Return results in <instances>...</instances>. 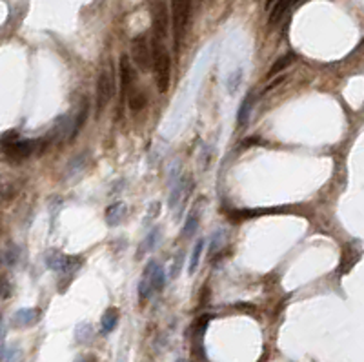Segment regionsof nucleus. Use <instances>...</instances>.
Here are the masks:
<instances>
[{
	"mask_svg": "<svg viewBox=\"0 0 364 362\" xmlns=\"http://www.w3.org/2000/svg\"><path fill=\"white\" fill-rule=\"evenodd\" d=\"M152 68L155 71V80L160 93H168L171 80V58L166 45L158 39L152 40Z\"/></svg>",
	"mask_w": 364,
	"mask_h": 362,
	"instance_id": "1",
	"label": "nucleus"
},
{
	"mask_svg": "<svg viewBox=\"0 0 364 362\" xmlns=\"http://www.w3.org/2000/svg\"><path fill=\"white\" fill-rule=\"evenodd\" d=\"M193 0H171V22H173V40L175 49H179L188 31Z\"/></svg>",
	"mask_w": 364,
	"mask_h": 362,
	"instance_id": "2",
	"label": "nucleus"
},
{
	"mask_svg": "<svg viewBox=\"0 0 364 362\" xmlns=\"http://www.w3.org/2000/svg\"><path fill=\"white\" fill-rule=\"evenodd\" d=\"M131 58L140 71H148L152 68V45L148 44L144 35H139L131 40Z\"/></svg>",
	"mask_w": 364,
	"mask_h": 362,
	"instance_id": "3",
	"label": "nucleus"
},
{
	"mask_svg": "<svg viewBox=\"0 0 364 362\" xmlns=\"http://www.w3.org/2000/svg\"><path fill=\"white\" fill-rule=\"evenodd\" d=\"M115 90V82H113V75L107 69H102L97 80V117L102 113V109H106L113 96Z\"/></svg>",
	"mask_w": 364,
	"mask_h": 362,
	"instance_id": "4",
	"label": "nucleus"
},
{
	"mask_svg": "<svg viewBox=\"0 0 364 362\" xmlns=\"http://www.w3.org/2000/svg\"><path fill=\"white\" fill-rule=\"evenodd\" d=\"M46 264H48L50 270L60 273V275H71L75 270H79L80 259L62 253H50L46 257Z\"/></svg>",
	"mask_w": 364,
	"mask_h": 362,
	"instance_id": "5",
	"label": "nucleus"
},
{
	"mask_svg": "<svg viewBox=\"0 0 364 362\" xmlns=\"http://www.w3.org/2000/svg\"><path fill=\"white\" fill-rule=\"evenodd\" d=\"M153 29H155V39H164L168 35V26H169V13L168 6L164 0H157L153 4Z\"/></svg>",
	"mask_w": 364,
	"mask_h": 362,
	"instance_id": "6",
	"label": "nucleus"
},
{
	"mask_svg": "<svg viewBox=\"0 0 364 362\" xmlns=\"http://www.w3.org/2000/svg\"><path fill=\"white\" fill-rule=\"evenodd\" d=\"M2 146H4V153H6L9 159L22 160L35 151L37 140H13V142H6Z\"/></svg>",
	"mask_w": 364,
	"mask_h": 362,
	"instance_id": "7",
	"label": "nucleus"
},
{
	"mask_svg": "<svg viewBox=\"0 0 364 362\" xmlns=\"http://www.w3.org/2000/svg\"><path fill=\"white\" fill-rule=\"evenodd\" d=\"M118 79H120V93H122V98H124L129 90V86H131V82H133V68H131L128 55H122V58H120Z\"/></svg>",
	"mask_w": 364,
	"mask_h": 362,
	"instance_id": "8",
	"label": "nucleus"
},
{
	"mask_svg": "<svg viewBox=\"0 0 364 362\" xmlns=\"http://www.w3.org/2000/svg\"><path fill=\"white\" fill-rule=\"evenodd\" d=\"M40 312L37 308H24V310H18L15 315H13V324L15 326H20V328H26V326H33V324L39 322Z\"/></svg>",
	"mask_w": 364,
	"mask_h": 362,
	"instance_id": "9",
	"label": "nucleus"
},
{
	"mask_svg": "<svg viewBox=\"0 0 364 362\" xmlns=\"http://www.w3.org/2000/svg\"><path fill=\"white\" fill-rule=\"evenodd\" d=\"M295 2H299V0H275V4L271 7H269V18L268 22L269 24H277L282 20V17H284L286 13H288V9H290Z\"/></svg>",
	"mask_w": 364,
	"mask_h": 362,
	"instance_id": "10",
	"label": "nucleus"
},
{
	"mask_svg": "<svg viewBox=\"0 0 364 362\" xmlns=\"http://www.w3.org/2000/svg\"><path fill=\"white\" fill-rule=\"evenodd\" d=\"M126 215H128V206L124 202H115L106 210V219H107V224H109V226L120 224V222L126 219Z\"/></svg>",
	"mask_w": 364,
	"mask_h": 362,
	"instance_id": "11",
	"label": "nucleus"
},
{
	"mask_svg": "<svg viewBox=\"0 0 364 362\" xmlns=\"http://www.w3.org/2000/svg\"><path fill=\"white\" fill-rule=\"evenodd\" d=\"M117 324H118V310L111 306V308H107L106 312H104V315H102V318H101L102 333L104 335L111 333Z\"/></svg>",
	"mask_w": 364,
	"mask_h": 362,
	"instance_id": "12",
	"label": "nucleus"
},
{
	"mask_svg": "<svg viewBox=\"0 0 364 362\" xmlns=\"http://www.w3.org/2000/svg\"><path fill=\"white\" fill-rule=\"evenodd\" d=\"M146 280L150 282V286H152L153 291H162L164 286H166V272H164V268L157 266L155 268V272H153L150 277H146Z\"/></svg>",
	"mask_w": 364,
	"mask_h": 362,
	"instance_id": "13",
	"label": "nucleus"
},
{
	"mask_svg": "<svg viewBox=\"0 0 364 362\" xmlns=\"http://www.w3.org/2000/svg\"><path fill=\"white\" fill-rule=\"evenodd\" d=\"M202 249H204V240H197V244L193 246L191 249V255H190V264H188V273L193 275L197 272V268H199V261H201V255H202Z\"/></svg>",
	"mask_w": 364,
	"mask_h": 362,
	"instance_id": "14",
	"label": "nucleus"
},
{
	"mask_svg": "<svg viewBox=\"0 0 364 362\" xmlns=\"http://www.w3.org/2000/svg\"><path fill=\"white\" fill-rule=\"evenodd\" d=\"M277 210H241V211H233L231 213V219L235 221H248V219H253V217L264 215V213H275Z\"/></svg>",
	"mask_w": 364,
	"mask_h": 362,
	"instance_id": "15",
	"label": "nucleus"
},
{
	"mask_svg": "<svg viewBox=\"0 0 364 362\" xmlns=\"http://www.w3.org/2000/svg\"><path fill=\"white\" fill-rule=\"evenodd\" d=\"M158 233H160V229L158 227H153L152 231H150V235L142 240V244H140V248H139V257L140 255H144L146 251H152L153 248H155V244H157L158 240Z\"/></svg>",
	"mask_w": 364,
	"mask_h": 362,
	"instance_id": "16",
	"label": "nucleus"
},
{
	"mask_svg": "<svg viewBox=\"0 0 364 362\" xmlns=\"http://www.w3.org/2000/svg\"><path fill=\"white\" fill-rule=\"evenodd\" d=\"M148 104V98L142 91H133V95L129 96V109H131V113H139L144 109V106Z\"/></svg>",
	"mask_w": 364,
	"mask_h": 362,
	"instance_id": "17",
	"label": "nucleus"
},
{
	"mask_svg": "<svg viewBox=\"0 0 364 362\" xmlns=\"http://www.w3.org/2000/svg\"><path fill=\"white\" fill-rule=\"evenodd\" d=\"M252 108H253V96L248 95L244 100H242L241 108H239V113H237V119H239V124H246L250 115H252Z\"/></svg>",
	"mask_w": 364,
	"mask_h": 362,
	"instance_id": "18",
	"label": "nucleus"
},
{
	"mask_svg": "<svg viewBox=\"0 0 364 362\" xmlns=\"http://www.w3.org/2000/svg\"><path fill=\"white\" fill-rule=\"evenodd\" d=\"M184 186H186V177H180L179 182H177V184L173 186V189H171V195H169V208H171V210L177 208V204L180 202V197H182Z\"/></svg>",
	"mask_w": 364,
	"mask_h": 362,
	"instance_id": "19",
	"label": "nucleus"
},
{
	"mask_svg": "<svg viewBox=\"0 0 364 362\" xmlns=\"http://www.w3.org/2000/svg\"><path fill=\"white\" fill-rule=\"evenodd\" d=\"M293 58H295V55H286V57H282V58H279V60H277V62L273 64V66H271V68H269V71H268V79H271V77H275V75L277 73H282V71H284L286 68H288V66H290L291 62H293Z\"/></svg>",
	"mask_w": 364,
	"mask_h": 362,
	"instance_id": "20",
	"label": "nucleus"
},
{
	"mask_svg": "<svg viewBox=\"0 0 364 362\" xmlns=\"http://www.w3.org/2000/svg\"><path fill=\"white\" fill-rule=\"evenodd\" d=\"M86 119H88V106H82L79 117H77V122L73 124L71 131H69V138H75V136L79 135V131L82 130V126L86 124Z\"/></svg>",
	"mask_w": 364,
	"mask_h": 362,
	"instance_id": "21",
	"label": "nucleus"
},
{
	"mask_svg": "<svg viewBox=\"0 0 364 362\" xmlns=\"http://www.w3.org/2000/svg\"><path fill=\"white\" fill-rule=\"evenodd\" d=\"M75 335H77V340L79 342H88V340H91V337H93V328H91V324H80L79 328L75 329Z\"/></svg>",
	"mask_w": 364,
	"mask_h": 362,
	"instance_id": "22",
	"label": "nucleus"
},
{
	"mask_svg": "<svg viewBox=\"0 0 364 362\" xmlns=\"http://www.w3.org/2000/svg\"><path fill=\"white\" fill-rule=\"evenodd\" d=\"M197 226H199V215H197L195 211H193V213H190V215H188V221H186V224H184L182 235H184V237H190V235H193V233L197 231Z\"/></svg>",
	"mask_w": 364,
	"mask_h": 362,
	"instance_id": "23",
	"label": "nucleus"
},
{
	"mask_svg": "<svg viewBox=\"0 0 364 362\" xmlns=\"http://www.w3.org/2000/svg\"><path fill=\"white\" fill-rule=\"evenodd\" d=\"M0 359H2V362H20L22 361V353H20V350L7 348L0 353Z\"/></svg>",
	"mask_w": 364,
	"mask_h": 362,
	"instance_id": "24",
	"label": "nucleus"
},
{
	"mask_svg": "<svg viewBox=\"0 0 364 362\" xmlns=\"http://www.w3.org/2000/svg\"><path fill=\"white\" fill-rule=\"evenodd\" d=\"M9 293H11V286L4 275H0V299H7Z\"/></svg>",
	"mask_w": 364,
	"mask_h": 362,
	"instance_id": "25",
	"label": "nucleus"
},
{
	"mask_svg": "<svg viewBox=\"0 0 364 362\" xmlns=\"http://www.w3.org/2000/svg\"><path fill=\"white\" fill-rule=\"evenodd\" d=\"M182 259H184V253L179 251V257H175V262H173V270H171V277H177L180 272V266H182Z\"/></svg>",
	"mask_w": 364,
	"mask_h": 362,
	"instance_id": "26",
	"label": "nucleus"
},
{
	"mask_svg": "<svg viewBox=\"0 0 364 362\" xmlns=\"http://www.w3.org/2000/svg\"><path fill=\"white\" fill-rule=\"evenodd\" d=\"M282 80H284V77H280V79L273 80L271 84H268V86H266V88H264V91H262V93H268V91H271V90H273V88H275V86H279L280 82H282Z\"/></svg>",
	"mask_w": 364,
	"mask_h": 362,
	"instance_id": "27",
	"label": "nucleus"
},
{
	"mask_svg": "<svg viewBox=\"0 0 364 362\" xmlns=\"http://www.w3.org/2000/svg\"><path fill=\"white\" fill-rule=\"evenodd\" d=\"M75 362H95V359L93 357H79Z\"/></svg>",
	"mask_w": 364,
	"mask_h": 362,
	"instance_id": "28",
	"label": "nucleus"
},
{
	"mask_svg": "<svg viewBox=\"0 0 364 362\" xmlns=\"http://www.w3.org/2000/svg\"><path fill=\"white\" fill-rule=\"evenodd\" d=\"M257 138H250V140H244L242 142V146H248V144H250V146H252V144H257Z\"/></svg>",
	"mask_w": 364,
	"mask_h": 362,
	"instance_id": "29",
	"label": "nucleus"
},
{
	"mask_svg": "<svg viewBox=\"0 0 364 362\" xmlns=\"http://www.w3.org/2000/svg\"><path fill=\"white\" fill-rule=\"evenodd\" d=\"M273 4H275V0H268V2H266V7L269 9V7L273 6Z\"/></svg>",
	"mask_w": 364,
	"mask_h": 362,
	"instance_id": "30",
	"label": "nucleus"
},
{
	"mask_svg": "<svg viewBox=\"0 0 364 362\" xmlns=\"http://www.w3.org/2000/svg\"><path fill=\"white\" fill-rule=\"evenodd\" d=\"M177 362H186V361H182V359H179V361H177Z\"/></svg>",
	"mask_w": 364,
	"mask_h": 362,
	"instance_id": "31",
	"label": "nucleus"
},
{
	"mask_svg": "<svg viewBox=\"0 0 364 362\" xmlns=\"http://www.w3.org/2000/svg\"><path fill=\"white\" fill-rule=\"evenodd\" d=\"M0 331H2V324H0Z\"/></svg>",
	"mask_w": 364,
	"mask_h": 362,
	"instance_id": "32",
	"label": "nucleus"
}]
</instances>
